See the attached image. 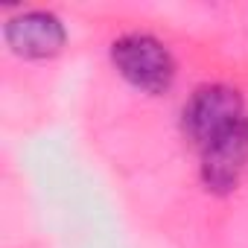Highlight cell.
Listing matches in <instances>:
<instances>
[{
	"mask_svg": "<svg viewBox=\"0 0 248 248\" xmlns=\"http://www.w3.org/2000/svg\"><path fill=\"white\" fill-rule=\"evenodd\" d=\"M111 67L135 91L149 96H164L172 91L178 64L172 50L149 32H123L108 47Z\"/></svg>",
	"mask_w": 248,
	"mask_h": 248,
	"instance_id": "cell-1",
	"label": "cell"
},
{
	"mask_svg": "<svg viewBox=\"0 0 248 248\" xmlns=\"http://www.w3.org/2000/svg\"><path fill=\"white\" fill-rule=\"evenodd\" d=\"M245 117H248L245 99L233 85L207 82V85H199L190 93V99L184 102V108H181V132L196 149H202L210 140H216L219 135L231 132Z\"/></svg>",
	"mask_w": 248,
	"mask_h": 248,
	"instance_id": "cell-2",
	"label": "cell"
},
{
	"mask_svg": "<svg viewBox=\"0 0 248 248\" xmlns=\"http://www.w3.org/2000/svg\"><path fill=\"white\" fill-rule=\"evenodd\" d=\"M248 170V117L199 149V178L213 196H231Z\"/></svg>",
	"mask_w": 248,
	"mask_h": 248,
	"instance_id": "cell-3",
	"label": "cell"
},
{
	"mask_svg": "<svg viewBox=\"0 0 248 248\" xmlns=\"http://www.w3.org/2000/svg\"><path fill=\"white\" fill-rule=\"evenodd\" d=\"M6 47L27 62H44L64 50L67 44V27L64 21L50 9H24L6 18L3 24Z\"/></svg>",
	"mask_w": 248,
	"mask_h": 248,
	"instance_id": "cell-4",
	"label": "cell"
}]
</instances>
